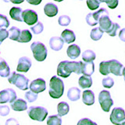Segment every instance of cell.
<instances>
[{
	"label": "cell",
	"mask_w": 125,
	"mask_h": 125,
	"mask_svg": "<svg viewBox=\"0 0 125 125\" xmlns=\"http://www.w3.org/2000/svg\"><path fill=\"white\" fill-rule=\"evenodd\" d=\"M34 59L37 61H44L47 56V49L46 46L40 42H34L31 45Z\"/></svg>",
	"instance_id": "cell-4"
},
{
	"label": "cell",
	"mask_w": 125,
	"mask_h": 125,
	"mask_svg": "<svg viewBox=\"0 0 125 125\" xmlns=\"http://www.w3.org/2000/svg\"><path fill=\"white\" fill-rule=\"evenodd\" d=\"M69 110H70V106L68 103H66V102H61L57 105L58 115L60 116L66 115L69 113Z\"/></svg>",
	"instance_id": "cell-25"
},
{
	"label": "cell",
	"mask_w": 125,
	"mask_h": 125,
	"mask_svg": "<svg viewBox=\"0 0 125 125\" xmlns=\"http://www.w3.org/2000/svg\"><path fill=\"white\" fill-rule=\"evenodd\" d=\"M10 26V21H8L7 17L3 14L0 15V27H8Z\"/></svg>",
	"instance_id": "cell-39"
},
{
	"label": "cell",
	"mask_w": 125,
	"mask_h": 125,
	"mask_svg": "<svg viewBox=\"0 0 125 125\" xmlns=\"http://www.w3.org/2000/svg\"><path fill=\"white\" fill-rule=\"evenodd\" d=\"M102 84H103V86L104 88H112L113 84H114V81L112 77H106L103 79V81H102Z\"/></svg>",
	"instance_id": "cell-33"
},
{
	"label": "cell",
	"mask_w": 125,
	"mask_h": 125,
	"mask_svg": "<svg viewBox=\"0 0 125 125\" xmlns=\"http://www.w3.org/2000/svg\"><path fill=\"white\" fill-rule=\"evenodd\" d=\"M27 2L30 3V4H33V5H38V4H40L41 1H38V2H32V1H30V0H27Z\"/></svg>",
	"instance_id": "cell-46"
},
{
	"label": "cell",
	"mask_w": 125,
	"mask_h": 125,
	"mask_svg": "<svg viewBox=\"0 0 125 125\" xmlns=\"http://www.w3.org/2000/svg\"><path fill=\"white\" fill-rule=\"evenodd\" d=\"M99 72L103 75H109L110 72L109 70V63L108 61H103L100 62L99 64Z\"/></svg>",
	"instance_id": "cell-31"
},
{
	"label": "cell",
	"mask_w": 125,
	"mask_h": 125,
	"mask_svg": "<svg viewBox=\"0 0 125 125\" xmlns=\"http://www.w3.org/2000/svg\"><path fill=\"white\" fill-rule=\"evenodd\" d=\"M100 2H105L107 4V6L110 9H115L118 5V1L117 0H110V1H100Z\"/></svg>",
	"instance_id": "cell-42"
},
{
	"label": "cell",
	"mask_w": 125,
	"mask_h": 125,
	"mask_svg": "<svg viewBox=\"0 0 125 125\" xmlns=\"http://www.w3.org/2000/svg\"><path fill=\"white\" fill-rule=\"evenodd\" d=\"M9 34H10V36H9L10 39L13 41H18L20 36H21V31L17 27H13L10 29Z\"/></svg>",
	"instance_id": "cell-28"
},
{
	"label": "cell",
	"mask_w": 125,
	"mask_h": 125,
	"mask_svg": "<svg viewBox=\"0 0 125 125\" xmlns=\"http://www.w3.org/2000/svg\"><path fill=\"white\" fill-rule=\"evenodd\" d=\"M25 99L28 102V103H33L35 100L38 99V94L34 93L31 91L27 92L25 93Z\"/></svg>",
	"instance_id": "cell-34"
},
{
	"label": "cell",
	"mask_w": 125,
	"mask_h": 125,
	"mask_svg": "<svg viewBox=\"0 0 125 125\" xmlns=\"http://www.w3.org/2000/svg\"><path fill=\"white\" fill-rule=\"evenodd\" d=\"M58 22L60 26H68L70 23V18L66 15H62L59 17Z\"/></svg>",
	"instance_id": "cell-35"
},
{
	"label": "cell",
	"mask_w": 125,
	"mask_h": 125,
	"mask_svg": "<svg viewBox=\"0 0 125 125\" xmlns=\"http://www.w3.org/2000/svg\"><path fill=\"white\" fill-rule=\"evenodd\" d=\"M17 99V94L13 89L6 88L0 92V103H13Z\"/></svg>",
	"instance_id": "cell-8"
},
{
	"label": "cell",
	"mask_w": 125,
	"mask_h": 125,
	"mask_svg": "<svg viewBox=\"0 0 125 125\" xmlns=\"http://www.w3.org/2000/svg\"><path fill=\"white\" fill-rule=\"evenodd\" d=\"M119 38L121 41L125 42V28H123L119 33Z\"/></svg>",
	"instance_id": "cell-45"
},
{
	"label": "cell",
	"mask_w": 125,
	"mask_h": 125,
	"mask_svg": "<svg viewBox=\"0 0 125 125\" xmlns=\"http://www.w3.org/2000/svg\"><path fill=\"white\" fill-rule=\"evenodd\" d=\"M82 101L87 105H92L95 103V94L91 90H86L82 95Z\"/></svg>",
	"instance_id": "cell-17"
},
{
	"label": "cell",
	"mask_w": 125,
	"mask_h": 125,
	"mask_svg": "<svg viewBox=\"0 0 125 125\" xmlns=\"http://www.w3.org/2000/svg\"><path fill=\"white\" fill-rule=\"evenodd\" d=\"M6 125H20L18 121L14 118H10L6 120Z\"/></svg>",
	"instance_id": "cell-44"
},
{
	"label": "cell",
	"mask_w": 125,
	"mask_h": 125,
	"mask_svg": "<svg viewBox=\"0 0 125 125\" xmlns=\"http://www.w3.org/2000/svg\"><path fill=\"white\" fill-rule=\"evenodd\" d=\"M44 13L49 17H55L58 13V7L56 5H55L52 2L47 3L44 7Z\"/></svg>",
	"instance_id": "cell-18"
},
{
	"label": "cell",
	"mask_w": 125,
	"mask_h": 125,
	"mask_svg": "<svg viewBox=\"0 0 125 125\" xmlns=\"http://www.w3.org/2000/svg\"><path fill=\"white\" fill-rule=\"evenodd\" d=\"M8 81L10 84L17 86L19 89L25 91L28 89V83L29 79L27 78L24 75L21 73H17V72H12L10 76L8 77Z\"/></svg>",
	"instance_id": "cell-3"
},
{
	"label": "cell",
	"mask_w": 125,
	"mask_h": 125,
	"mask_svg": "<svg viewBox=\"0 0 125 125\" xmlns=\"http://www.w3.org/2000/svg\"><path fill=\"white\" fill-rule=\"evenodd\" d=\"M64 92V84L60 78L53 76L49 81V95L53 99H60Z\"/></svg>",
	"instance_id": "cell-2"
},
{
	"label": "cell",
	"mask_w": 125,
	"mask_h": 125,
	"mask_svg": "<svg viewBox=\"0 0 125 125\" xmlns=\"http://www.w3.org/2000/svg\"><path fill=\"white\" fill-rule=\"evenodd\" d=\"M95 59V53L93 52L92 50H85L84 52L82 53V60L85 62H92Z\"/></svg>",
	"instance_id": "cell-27"
},
{
	"label": "cell",
	"mask_w": 125,
	"mask_h": 125,
	"mask_svg": "<svg viewBox=\"0 0 125 125\" xmlns=\"http://www.w3.org/2000/svg\"><path fill=\"white\" fill-rule=\"evenodd\" d=\"M43 29H44V26H43L42 22H38L36 24L32 26L31 28V31H32V32L35 34H41L43 31Z\"/></svg>",
	"instance_id": "cell-32"
},
{
	"label": "cell",
	"mask_w": 125,
	"mask_h": 125,
	"mask_svg": "<svg viewBox=\"0 0 125 125\" xmlns=\"http://www.w3.org/2000/svg\"><path fill=\"white\" fill-rule=\"evenodd\" d=\"M99 3L100 1H97V0H88L87 1V5L91 10H95L98 9L99 6Z\"/></svg>",
	"instance_id": "cell-37"
},
{
	"label": "cell",
	"mask_w": 125,
	"mask_h": 125,
	"mask_svg": "<svg viewBox=\"0 0 125 125\" xmlns=\"http://www.w3.org/2000/svg\"><path fill=\"white\" fill-rule=\"evenodd\" d=\"M66 53H67V56L70 59H72V60H75V59H77L78 56H80L81 49H80L79 46L75 45V44L70 45L68 46L67 49H66Z\"/></svg>",
	"instance_id": "cell-16"
},
{
	"label": "cell",
	"mask_w": 125,
	"mask_h": 125,
	"mask_svg": "<svg viewBox=\"0 0 125 125\" xmlns=\"http://www.w3.org/2000/svg\"><path fill=\"white\" fill-rule=\"evenodd\" d=\"M122 125H125V121H124V122L123 123V124H122Z\"/></svg>",
	"instance_id": "cell-49"
},
{
	"label": "cell",
	"mask_w": 125,
	"mask_h": 125,
	"mask_svg": "<svg viewBox=\"0 0 125 125\" xmlns=\"http://www.w3.org/2000/svg\"><path fill=\"white\" fill-rule=\"evenodd\" d=\"M23 20L27 25H34L38 23V17L37 13L32 10H25L23 12Z\"/></svg>",
	"instance_id": "cell-9"
},
{
	"label": "cell",
	"mask_w": 125,
	"mask_h": 125,
	"mask_svg": "<svg viewBox=\"0 0 125 125\" xmlns=\"http://www.w3.org/2000/svg\"><path fill=\"white\" fill-rule=\"evenodd\" d=\"M64 45L63 39L60 37H52L49 40L50 48L54 51H60Z\"/></svg>",
	"instance_id": "cell-14"
},
{
	"label": "cell",
	"mask_w": 125,
	"mask_h": 125,
	"mask_svg": "<svg viewBox=\"0 0 125 125\" xmlns=\"http://www.w3.org/2000/svg\"><path fill=\"white\" fill-rule=\"evenodd\" d=\"M28 116L31 119L38 121H44L48 115V110L42 106H31L27 110Z\"/></svg>",
	"instance_id": "cell-5"
},
{
	"label": "cell",
	"mask_w": 125,
	"mask_h": 125,
	"mask_svg": "<svg viewBox=\"0 0 125 125\" xmlns=\"http://www.w3.org/2000/svg\"><path fill=\"white\" fill-rule=\"evenodd\" d=\"M120 28V25L118 24V23H113V27H112V28L111 30L109 31V32L107 33L109 35H110V36L112 37H114L117 34V31H118Z\"/></svg>",
	"instance_id": "cell-38"
},
{
	"label": "cell",
	"mask_w": 125,
	"mask_h": 125,
	"mask_svg": "<svg viewBox=\"0 0 125 125\" xmlns=\"http://www.w3.org/2000/svg\"><path fill=\"white\" fill-rule=\"evenodd\" d=\"M10 106L12 109L14 111H24L27 109V105L25 100L22 99H17L16 101H14L13 103L10 104Z\"/></svg>",
	"instance_id": "cell-15"
},
{
	"label": "cell",
	"mask_w": 125,
	"mask_h": 125,
	"mask_svg": "<svg viewBox=\"0 0 125 125\" xmlns=\"http://www.w3.org/2000/svg\"><path fill=\"white\" fill-rule=\"evenodd\" d=\"M10 69L7 62L1 58L0 60V75L2 77H9L10 76Z\"/></svg>",
	"instance_id": "cell-21"
},
{
	"label": "cell",
	"mask_w": 125,
	"mask_h": 125,
	"mask_svg": "<svg viewBox=\"0 0 125 125\" xmlns=\"http://www.w3.org/2000/svg\"><path fill=\"white\" fill-rule=\"evenodd\" d=\"M110 121L114 125H122L125 121V112L124 109L120 107L113 108L110 114Z\"/></svg>",
	"instance_id": "cell-7"
},
{
	"label": "cell",
	"mask_w": 125,
	"mask_h": 125,
	"mask_svg": "<svg viewBox=\"0 0 125 125\" xmlns=\"http://www.w3.org/2000/svg\"><path fill=\"white\" fill-rule=\"evenodd\" d=\"M123 76L124 77V81H125V67L124 68V71H123Z\"/></svg>",
	"instance_id": "cell-48"
},
{
	"label": "cell",
	"mask_w": 125,
	"mask_h": 125,
	"mask_svg": "<svg viewBox=\"0 0 125 125\" xmlns=\"http://www.w3.org/2000/svg\"><path fill=\"white\" fill-rule=\"evenodd\" d=\"M99 103H100V105L103 110L105 112H109L111 106L113 105V100L112 99L110 93L106 90L100 92L99 94Z\"/></svg>",
	"instance_id": "cell-6"
},
{
	"label": "cell",
	"mask_w": 125,
	"mask_h": 125,
	"mask_svg": "<svg viewBox=\"0 0 125 125\" xmlns=\"http://www.w3.org/2000/svg\"><path fill=\"white\" fill-rule=\"evenodd\" d=\"M10 113V108L7 105H1L0 106V115L4 116H7Z\"/></svg>",
	"instance_id": "cell-43"
},
{
	"label": "cell",
	"mask_w": 125,
	"mask_h": 125,
	"mask_svg": "<svg viewBox=\"0 0 125 125\" xmlns=\"http://www.w3.org/2000/svg\"><path fill=\"white\" fill-rule=\"evenodd\" d=\"M23 10L20 7H13L10 11V16L12 19L15 20V21L22 22L23 20Z\"/></svg>",
	"instance_id": "cell-19"
},
{
	"label": "cell",
	"mask_w": 125,
	"mask_h": 125,
	"mask_svg": "<svg viewBox=\"0 0 125 125\" xmlns=\"http://www.w3.org/2000/svg\"><path fill=\"white\" fill-rule=\"evenodd\" d=\"M31 60L26 56H23L19 60L17 65V71L19 72H27L31 66Z\"/></svg>",
	"instance_id": "cell-13"
},
{
	"label": "cell",
	"mask_w": 125,
	"mask_h": 125,
	"mask_svg": "<svg viewBox=\"0 0 125 125\" xmlns=\"http://www.w3.org/2000/svg\"><path fill=\"white\" fill-rule=\"evenodd\" d=\"M62 119L59 115H52L49 116L47 120V125H61Z\"/></svg>",
	"instance_id": "cell-30"
},
{
	"label": "cell",
	"mask_w": 125,
	"mask_h": 125,
	"mask_svg": "<svg viewBox=\"0 0 125 125\" xmlns=\"http://www.w3.org/2000/svg\"><path fill=\"white\" fill-rule=\"evenodd\" d=\"M109 72L116 76H122L124 71V66L119 61L116 60H111L108 61Z\"/></svg>",
	"instance_id": "cell-11"
},
{
	"label": "cell",
	"mask_w": 125,
	"mask_h": 125,
	"mask_svg": "<svg viewBox=\"0 0 125 125\" xmlns=\"http://www.w3.org/2000/svg\"><path fill=\"white\" fill-rule=\"evenodd\" d=\"M82 66L83 62L79 61H62L58 65L57 67V75L66 78L70 76L72 72L77 74L82 73Z\"/></svg>",
	"instance_id": "cell-1"
},
{
	"label": "cell",
	"mask_w": 125,
	"mask_h": 125,
	"mask_svg": "<svg viewBox=\"0 0 125 125\" xmlns=\"http://www.w3.org/2000/svg\"><path fill=\"white\" fill-rule=\"evenodd\" d=\"M95 71V65L94 62H83V66H82V73L84 76L91 77L92 74Z\"/></svg>",
	"instance_id": "cell-22"
},
{
	"label": "cell",
	"mask_w": 125,
	"mask_h": 125,
	"mask_svg": "<svg viewBox=\"0 0 125 125\" xmlns=\"http://www.w3.org/2000/svg\"><path fill=\"white\" fill-rule=\"evenodd\" d=\"M78 84L81 88H88L92 85V79L91 77L83 75L79 78Z\"/></svg>",
	"instance_id": "cell-24"
},
{
	"label": "cell",
	"mask_w": 125,
	"mask_h": 125,
	"mask_svg": "<svg viewBox=\"0 0 125 125\" xmlns=\"http://www.w3.org/2000/svg\"><path fill=\"white\" fill-rule=\"evenodd\" d=\"M86 22H87L88 24L90 26H95L99 23V21H98L95 18V17H94L93 13H88L87 16H86Z\"/></svg>",
	"instance_id": "cell-36"
},
{
	"label": "cell",
	"mask_w": 125,
	"mask_h": 125,
	"mask_svg": "<svg viewBox=\"0 0 125 125\" xmlns=\"http://www.w3.org/2000/svg\"><path fill=\"white\" fill-rule=\"evenodd\" d=\"M99 27L103 30L104 32L108 33L109 31L111 30L113 23L111 21V20L109 19V13L103 15L99 19Z\"/></svg>",
	"instance_id": "cell-12"
},
{
	"label": "cell",
	"mask_w": 125,
	"mask_h": 125,
	"mask_svg": "<svg viewBox=\"0 0 125 125\" xmlns=\"http://www.w3.org/2000/svg\"><path fill=\"white\" fill-rule=\"evenodd\" d=\"M81 97V91L76 87L70 88L67 92V98L70 101H77Z\"/></svg>",
	"instance_id": "cell-23"
},
{
	"label": "cell",
	"mask_w": 125,
	"mask_h": 125,
	"mask_svg": "<svg viewBox=\"0 0 125 125\" xmlns=\"http://www.w3.org/2000/svg\"><path fill=\"white\" fill-rule=\"evenodd\" d=\"M31 38H32L31 32L29 30L24 29L21 31V36H20V38L17 42L21 43H27V42H29L31 40Z\"/></svg>",
	"instance_id": "cell-26"
},
{
	"label": "cell",
	"mask_w": 125,
	"mask_h": 125,
	"mask_svg": "<svg viewBox=\"0 0 125 125\" xmlns=\"http://www.w3.org/2000/svg\"><path fill=\"white\" fill-rule=\"evenodd\" d=\"M77 125H97V124L89 118H83L78 121Z\"/></svg>",
	"instance_id": "cell-40"
},
{
	"label": "cell",
	"mask_w": 125,
	"mask_h": 125,
	"mask_svg": "<svg viewBox=\"0 0 125 125\" xmlns=\"http://www.w3.org/2000/svg\"><path fill=\"white\" fill-rule=\"evenodd\" d=\"M104 31L100 27H95L91 31V38L94 41H98L103 37Z\"/></svg>",
	"instance_id": "cell-29"
},
{
	"label": "cell",
	"mask_w": 125,
	"mask_h": 125,
	"mask_svg": "<svg viewBox=\"0 0 125 125\" xmlns=\"http://www.w3.org/2000/svg\"><path fill=\"white\" fill-rule=\"evenodd\" d=\"M8 36H10L9 31L3 28L0 29V42L2 43L6 38H8Z\"/></svg>",
	"instance_id": "cell-41"
},
{
	"label": "cell",
	"mask_w": 125,
	"mask_h": 125,
	"mask_svg": "<svg viewBox=\"0 0 125 125\" xmlns=\"http://www.w3.org/2000/svg\"><path fill=\"white\" fill-rule=\"evenodd\" d=\"M13 3H21L23 2V1H12Z\"/></svg>",
	"instance_id": "cell-47"
},
{
	"label": "cell",
	"mask_w": 125,
	"mask_h": 125,
	"mask_svg": "<svg viewBox=\"0 0 125 125\" xmlns=\"http://www.w3.org/2000/svg\"><path fill=\"white\" fill-rule=\"evenodd\" d=\"M29 88L31 92H33L36 94L44 92L46 88L45 81L44 79H42V78H38V79H35L33 81H31Z\"/></svg>",
	"instance_id": "cell-10"
},
{
	"label": "cell",
	"mask_w": 125,
	"mask_h": 125,
	"mask_svg": "<svg viewBox=\"0 0 125 125\" xmlns=\"http://www.w3.org/2000/svg\"><path fill=\"white\" fill-rule=\"evenodd\" d=\"M61 38L63 39V41L67 44L73 43L76 40V35L73 33V31L69 29H65L61 34Z\"/></svg>",
	"instance_id": "cell-20"
}]
</instances>
